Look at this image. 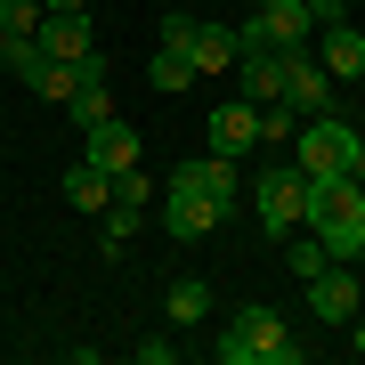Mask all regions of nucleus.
<instances>
[{"label": "nucleus", "mask_w": 365, "mask_h": 365, "mask_svg": "<svg viewBox=\"0 0 365 365\" xmlns=\"http://www.w3.org/2000/svg\"><path fill=\"white\" fill-rule=\"evenodd\" d=\"M220 357L227 365H300V341L284 333L276 309H235L227 333H220Z\"/></svg>", "instance_id": "f257e3e1"}, {"label": "nucleus", "mask_w": 365, "mask_h": 365, "mask_svg": "<svg viewBox=\"0 0 365 365\" xmlns=\"http://www.w3.org/2000/svg\"><path fill=\"white\" fill-rule=\"evenodd\" d=\"M357 138H365V130H349V122H341V114H309V122H300V130H292V163L309 170V179H317V170H349Z\"/></svg>", "instance_id": "f03ea898"}, {"label": "nucleus", "mask_w": 365, "mask_h": 365, "mask_svg": "<svg viewBox=\"0 0 365 365\" xmlns=\"http://www.w3.org/2000/svg\"><path fill=\"white\" fill-rule=\"evenodd\" d=\"M309 33H317V16L300 0H260V16L235 25V49H309Z\"/></svg>", "instance_id": "7ed1b4c3"}, {"label": "nucleus", "mask_w": 365, "mask_h": 365, "mask_svg": "<svg viewBox=\"0 0 365 365\" xmlns=\"http://www.w3.org/2000/svg\"><path fill=\"white\" fill-rule=\"evenodd\" d=\"M300 179H309L300 163H268V170H260V187H252V203H260V235H292V227H300Z\"/></svg>", "instance_id": "20e7f679"}, {"label": "nucleus", "mask_w": 365, "mask_h": 365, "mask_svg": "<svg viewBox=\"0 0 365 365\" xmlns=\"http://www.w3.org/2000/svg\"><path fill=\"white\" fill-rule=\"evenodd\" d=\"M203 146H211V155H227V163H244L252 146H260V106L220 98V106H211V122H203Z\"/></svg>", "instance_id": "39448f33"}, {"label": "nucleus", "mask_w": 365, "mask_h": 365, "mask_svg": "<svg viewBox=\"0 0 365 365\" xmlns=\"http://www.w3.org/2000/svg\"><path fill=\"white\" fill-rule=\"evenodd\" d=\"M284 106L300 122L309 114H333V73L317 66V49H284Z\"/></svg>", "instance_id": "423d86ee"}, {"label": "nucleus", "mask_w": 365, "mask_h": 365, "mask_svg": "<svg viewBox=\"0 0 365 365\" xmlns=\"http://www.w3.org/2000/svg\"><path fill=\"white\" fill-rule=\"evenodd\" d=\"M170 187H195V195H203V203H220V211L244 203V179H235V163H227V155H187L179 170H170Z\"/></svg>", "instance_id": "0eeeda50"}, {"label": "nucleus", "mask_w": 365, "mask_h": 365, "mask_svg": "<svg viewBox=\"0 0 365 365\" xmlns=\"http://www.w3.org/2000/svg\"><path fill=\"white\" fill-rule=\"evenodd\" d=\"M309 284V309H317V325H357V276H341V260H325L317 276H300Z\"/></svg>", "instance_id": "6e6552de"}, {"label": "nucleus", "mask_w": 365, "mask_h": 365, "mask_svg": "<svg viewBox=\"0 0 365 365\" xmlns=\"http://www.w3.org/2000/svg\"><path fill=\"white\" fill-rule=\"evenodd\" d=\"M235 98L244 106H276L284 98V49H244L235 57Z\"/></svg>", "instance_id": "1a4fd4ad"}, {"label": "nucleus", "mask_w": 365, "mask_h": 365, "mask_svg": "<svg viewBox=\"0 0 365 365\" xmlns=\"http://www.w3.org/2000/svg\"><path fill=\"white\" fill-rule=\"evenodd\" d=\"M81 163H98L106 179H114V170H130V163H138V130H130L122 114H106L98 130H81Z\"/></svg>", "instance_id": "9d476101"}, {"label": "nucleus", "mask_w": 365, "mask_h": 365, "mask_svg": "<svg viewBox=\"0 0 365 365\" xmlns=\"http://www.w3.org/2000/svg\"><path fill=\"white\" fill-rule=\"evenodd\" d=\"M220 220H227V211H220V203H203L195 187H170V195H163V227L179 235V244H195V235H211Z\"/></svg>", "instance_id": "9b49d317"}, {"label": "nucleus", "mask_w": 365, "mask_h": 365, "mask_svg": "<svg viewBox=\"0 0 365 365\" xmlns=\"http://www.w3.org/2000/svg\"><path fill=\"white\" fill-rule=\"evenodd\" d=\"M179 49L195 57V73H235V57H244L235 49V25H211V16H195V33H187Z\"/></svg>", "instance_id": "f8f14e48"}, {"label": "nucleus", "mask_w": 365, "mask_h": 365, "mask_svg": "<svg viewBox=\"0 0 365 365\" xmlns=\"http://www.w3.org/2000/svg\"><path fill=\"white\" fill-rule=\"evenodd\" d=\"M317 66H325L333 81H365V33L333 16V25H325V49H317Z\"/></svg>", "instance_id": "ddd939ff"}, {"label": "nucleus", "mask_w": 365, "mask_h": 365, "mask_svg": "<svg viewBox=\"0 0 365 365\" xmlns=\"http://www.w3.org/2000/svg\"><path fill=\"white\" fill-rule=\"evenodd\" d=\"M33 41L57 57V66H81V57L98 49V41H90V16H41V33H33Z\"/></svg>", "instance_id": "4468645a"}, {"label": "nucleus", "mask_w": 365, "mask_h": 365, "mask_svg": "<svg viewBox=\"0 0 365 365\" xmlns=\"http://www.w3.org/2000/svg\"><path fill=\"white\" fill-rule=\"evenodd\" d=\"M66 203L73 211H106L114 203V179H106L98 163H66Z\"/></svg>", "instance_id": "2eb2a0df"}, {"label": "nucleus", "mask_w": 365, "mask_h": 365, "mask_svg": "<svg viewBox=\"0 0 365 365\" xmlns=\"http://www.w3.org/2000/svg\"><path fill=\"white\" fill-rule=\"evenodd\" d=\"M146 81H155V90L163 98H179V90H195V57H187V49H155V66H146Z\"/></svg>", "instance_id": "dca6fc26"}, {"label": "nucleus", "mask_w": 365, "mask_h": 365, "mask_svg": "<svg viewBox=\"0 0 365 365\" xmlns=\"http://www.w3.org/2000/svg\"><path fill=\"white\" fill-rule=\"evenodd\" d=\"M211 317V284L203 276H179V284H170V325H203Z\"/></svg>", "instance_id": "f3484780"}, {"label": "nucleus", "mask_w": 365, "mask_h": 365, "mask_svg": "<svg viewBox=\"0 0 365 365\" xmlns=\"http://www.w3.org/2000/svg\"><path fill=\"white\" fill-rule=\"evenodd\" d=\"M66 114H73V130H98V122L114 114V98H106V81H73V98H66Z\"/></svg>", "instance_id": "a211bd4d"}, {"label": "nucleus", "mask_w": 365, "mask_h": 365, "mask_svg": "<svg viewBox=\"0 0 365 365\" xmlns=\"http://www.w3.org/2000/svg\"><path fill=\"white\" fill-rule=\"evenodd\" d=\"M317 244H325V260H365V235H357V220H325V227H317Z\"/></svg>", "instance_id": "6ab92c4d"}, {"label": "nucleus", "mask_w": 365, "mask_h": 365, "mask_svg": "<svg viewBox=\"0 0 365 365\" xmlns=\"http://www.w3.org/2000/svg\"><path fill=\"white\" fill-rule=\"evenodd\" d=\"M25 90H33V98H49V106H66V98H73V66H57V57H49V66H41Z\"/></svg>", "instance_id": "aec40b11"}, {"label": "nucleus", "mask_w": 365, "mask_h": 365, "mask_svg": "<svg viewBox=\"0 0 365 365\" xmlns=\"http://www.w3.org/2000/svg\"><path fill=\"white\" fill-rule=\"evenodd\" d=\"M292 130H300V114H292L284 98H276V106H260V146H292Z\"/></svg>", "instance_id": "412c9836"}, {"label": "nucleus", "mask_w": 365, "mask_h": 365, "mask_svg": "<svg viewBox=\"0 0 365 365\" xmlns=\"http://www.w3.org/2000/svg\"><path fill=\"white\" fill-rule=\"evenodd\" d=\"M0 66H9L16 81H33L41 66H49V49H41V41H9V49H0Z\"/></svg>", "instance_id": "4be33fe9"}, {"label": "nucleus", "mask_w": 365, "mask_h": 365, "mask_svg": "<svg viewBox=\"0 0 365 365\" xmlns=\"http://www.w3.org/2000/svg\"><path fill=\"white\" fill-rule=\"evenodd\" d=\"M41 16H49L41 0H0V25H9L16 41H33V33H41Z\"/></svg>", "instance_id": "5701e85b"}, {"label": "nucleus", "mask_w": 365, "mask_h": 365, "mask_svg": "<svg viewBox=\"0 0 365 365\" xmlns=\"http://www.w3.org/2000/svg\"><path fill=\"white\" fill-rule=\"evenodd\" d=\"M130 357H138V365H170L179 341H170V333H146V341H130Z\"/></svg>", "instance_id": "b1692460"}, {"label": "nucleus", "mask_w": 365, "mask_h": 365, "mask_svg": "<svg viewBox=\"0 0 365 365\" xmlns=\"http://www.w3.org/2000/svg\"><path fill=\"white\" fill-rule=\"evenodd\" d=\"M317 268H325V244H317V235H309V244H292V276H317Z\"/></svg>", "instance_id": "393cba45"}, {"label": "nucleus", "mask_w": 365, "mask_h": 365, "mask_svg": "<svg viewBox=\"0 0 365 365\" xmlns=\"http://www.w3.org/2000/svg\"><path fill=\"white\" fill-rule=\"evenodd\" d=\"M187 33H195V16H187V9H170V16H163V49H179Z\"/></svg>", "instance_id": "a878e982"}, {"label": "nucleus", "mask_w": 365, "mask_h": 365, "mask_svg": "<svg viewBox=\"0 0 365 365\" xmlns=\"http://www.w3.org/2000/svg\"><path fill=\"white\" fill-rule=\"evenodd\" d=\"M49 16H90V0H41Z\"/></svg>", "instance_id": "bb28decb"}, {"label": "nucleus", "mask_w": 365, "mask_h": 365, "mask_svg": "<svg viewBox=\"0 0 365 365\" xmlns=\"http://www.w3.org/2000/svg\"><path fill=\"white\" fill-rule=\"evenodd\" d=\"M300 9H309V16H325V25H333V16H341V0H300Z\"/></svg>", "instance_id": "cd10ccee"}, {"label": "nucleus", "mask_w": 365, "mask_h": 365, "mask_svg": "<svg viewBox=\"0 0 365 365\" xmlns=\"http://www.w3.org/2000/svg\"><path fill=\"white\" fill-rule=\"evenodd\" d=\"M9 41H16V33H9V25H0V49H9Z\"/></svg>", "instance_id": "c85d7f7f"}, {"label": "nucleus", "mask_w": 365, "mask_h": 365, "mask_svg": "<svg viewBox=\"0 0 365 365\" xmlns=\"http://www.w3.org/2000/svg\"><path fill=\"white\" fill-rule=\"evenodd\" d=\"M357 357H365V325H357Z\"/></svg>", "instance_id": "c756f323"}]
</instances>
